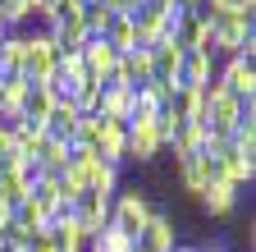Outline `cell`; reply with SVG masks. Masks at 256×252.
<instances>
[{"label": "cell", "instance_id": "obj_21", "mask_svg": "<svg viewBox=\"0 0 256 252\" xmlns=\"http://www.w3.org/2000/svg\"><path fill=\"white\" fill-rule=\"evenodd\" d=\"M28 165V156L14 147V138H10V124H0V170H23Z\"/></svg>", "mask_w": 256, "mask_h": 252}, {"label": "cell", "instance_id": "obj_9", "mask_svg": "<svg viewBox=\"0 0 256 252\" xmlns=\"http://www.w3.org/2000/svg\"><path fill=\"white\" fill-rule=\"evenodd\" d=\"M238 202H242V188H234V183H206L202 193H197V206H202V215H210V220H220V215H234L238 211Z\"/></svg>", "mask_w": 256, "mask_h": 252}, {"label": "cell", "instance_id": "obj_10", "mask_svg": "<svg viewBox=\"0 0 256 252\" xmlns=\"http://www.w3.org/2000/svg\"><path fill=\"white\" fill-rule=\"evenodd\" d=\"M215 65H220V60H215L210 51H183V55H178V83L202 92L206 83H215Z\"/></svg>", "mask_w": 256, "mask_h": 252}, {"label": "cell", "instance_id": "obj_12", "mask_svg": "<svg viewBox=\"0 0 256 252\" xmlns=\"http://www.w3.org/2000/svg\"><path fill=\"white\" fill-rule=\"evenodd\" d=\"M78 124H82V115H78L74 101H55V110L46 115V138L50 142H74Z\"/></svg>", "mask_w": 256, "mask_h": 252}, {"label": "cell", "instance_id": "obj_15", "mask_svg": "<svg viewBox=\"0 0 256 252\" xmlns=\"http://www.w3.org/2000/svg\"><path fill=\"white\" fill-rule=\"evenodd\" d=\"M50 110H55V97H50L42 83H28V92H23V101H18V115H14V119H37V124H46Z\"/></svg>", "mask_w": 256, "mask_h": 252}, {"label": "cell", "instance_id": "obj_19", "mask_svg": "<svg viewBox=\"0 0 256 252\" xmlns=\"http://www.w3.org/2000/svg\"><path fill=\"white\" fill-rule=\"evenodd\" d=\"M0 74H23V33H5V42H0Z\"/></svg>", "mask_w": 256, "mask_h": 252}, {"label": "cell", "instance_id": "obj_17", "mask_svg": "<svg viewBox=\"0 0 256 252\" xmlns=\"http://www.w3.org/2000/svg\"><path fill=\"white\" fill-rule=\"evenodd\" d=\"M101 37H106V42H110L119 55L138 46V33H133V19H128V14H114V19L106 23V33H101Z\"/></svg>", "mask_w": 256, "mask_h": 252}, {"label": "cell", "instance_id": "obj_24", "mask_svg": "<svg viewBox=\"0 0 256 252\" xmlns=\"http://www.w3.org/2000/svg\"><path fill=\"white\" fill-rule=\"evenodd\" d=\"M5 33H10V23H5V19H0V42H5Z\"/></svg>", "mask_w": 256, "mask_h": 252}, {"label": "cell", "instance_id": "obj_6", "mask_svg": "<svg viewBox=\"0 0 256 252\" xmlns=\"http://www.w3.org/2000/svg\"><path fill=\"white\" fill-rule=\"evenodd\" d=\"M160 156H165V142H160V133L146 124H128V142H124V165H156Z\"/></svg>", "mask_w": 256, "mask_h": 252}, {"label": "cell", "instance_id": "obj_23", "mask_svg": "<svg viewBox=\"0 0 256 252\" xmlns=\"http://www.w3.org/2000/svg\"><path fill=\"white\" fill-rule=\"evenodd\" d=\"M192 247H197V252H234L229 243H192Z\"/></svg>", "mask_w": 256, "mask_h": 252}, {"label": "cell", "instance_id": "obj_5", "mask_svg": "<svg viewBox=\"0 0 256 252\" xmlns=\"http://www.w3.org/2000/svg\"><path fill=\"white\" fill-rule=\"evenodd\" d=\"M183 238H178V220L165 211V206H156L151 211V220H146V225H142V234L133 238V247L138 252H174Z\"/></svg>", "mask_w": 256, "mask_h": 252}, {"label": "cell", "instance_id": "obj_13", "mask_svg": "<svg viewBox=\"0 0 256 252\" xmlns=\"http://www.w3.org/2000/svg\"><path fill=\"white\" fill-rule=\"evenodd\" d=\"M146 51H151V83H170V87H174V83H178V55H183V51H178L170 37L156 42V46H146Z\"/></svg>", "mask_w": 256, "mask_h": 252}, {"label": "cell", "instance_id": "obj_1", "mask_svg": "<svg viewBox=\"0 0 256 252\" xmlns=\"http://www.w3.org/2000/svg\"><path fill=\"white\" fill-rule=\"evenodd\" d=\"M151 211H156V202L138 183H119V193L110 197V229H119L124 238H138L142 225L151 220Z\"/></svg>", "mask_w": 256, "mask_h": 252}, {"label": "cell", "instance_id": "obj_18", "mask_svg": "<svg viewBox=\"0 0 256 252\" xmlns=\"http://www.w3.org/2000/svg\"><path fill=\"white\" fill-rule=\"evenodd\" d=\"M23 197H28V174L23 170H0V202L14 211Z\"/></svg>", "mask_w": 256, "mask_h": 252}, {"label": "cell", "instance_id": "obj_8", "mask_svg": "<svg viewBox=\"0 0 256 252\" xmlns=\"http://www.w3.org/2000/svg\"><path fill=\"white\" fill-rule=\"evenodd\" d=\"M124 142H128V119L96 115V156L110 165H124Z\"/></svg>", "mask_w": 256, "mask_h": 252}, {"label": "cell", "instance_id": "obj_20", "mask_svg": "<svg viewBox=\"0 0 256 252\" xmlns=\"http://www.w3.org/2000/svg\"><path fill=\"white\" fill-rule=\"evenodd\" d=\"M78 19H82V28H87V37H101L106 33V23L114 19L101 0H82V10H78Z\"/></svg>", "mask_w": 256, "mask_h": 252}, {"label": "cell", "instance_id": "obj_7", "mask_svg": "<svg viewBox=\"0 0 256 252\" xmlns=\"http://www.w3.org/2000/svg\"><path fill=\"white\" fill-rule=\"evenodd\" d=\"M69 211H74V220H78V229H82V238H92V234H101L106 225H110V197L106 193H78L74 202H69Z\"/></svg>", "mask_w": 256, "mask_h": 252}, {"label": "cell", "instance_id": "obj_25", "mask_svg": "<svg viewBox=\"0 0 256 252\" xmlns=\"http://www.w3.org/2000/svg\"><path fill=\"white\" fill-rule=\"evenodd\" d=\"M28 5H32V0H28Z\"/></svg>", "mask_w": 256, "mask_h": 252}, {"label": "cell", "instance_id": "obj_22", "mask_svg": "<svg viewBox=\"0 0 256 252\" xmlns=\"http://www.w3.org/2000/svg\"><path fill=\"white\" fill-rule=\"evenodd\" d=\"M101 5H106L110 14H133V10L142 5V0H101Z\"/></svg>", "mask_w": 256, "mask_h": 252}, {"label": "cell", "instance_id": "obj_2", "mask_svg": "<svg viewBox=\"0 0 256 252\" xmlns=\"http://www.w3.org/2000/svg\"><path fill=\"white\" fill-rule=\"evenodd\" d=\"M60 69V46L46 28H23V78L28 83H50Z\"/></svg>", "mask_w": 256, "mask_h": 252}, {"label": "cell", "instance_id": "obj_4", "mask_svg": "<svg viewBox=\"0 0 256 252\" xmlns=\"http://www.w3.org/2000/svg\"><path fill=\"white\" fill-rule=\"evenodd\" d=\"M133 19V33H138V46H156L170 37V23H174V10L160 5V0H142V5L128 14Z\"/></svg>", "mask_w": 256, "mask_h": 252}, {"label": "cell", "instance_id": "obj_16", "mask_svg": "<svg viewBox=\"0 0 256 252\" xmlns=\"http://www.w3.org/2000/svg\"><path fill=\"white\" fill-rule=\"evenodd\" d=\"M165 110L174 115V119H202V110H206V101H202V92L197 87H174L170 92V101H165Z\"/></svg>", "mask_w": 256, "mask_h": 252}, {"label": "cell", "instance_id": "obj_3", "mask_svg": "<svg viewBox=\"0 0 256 252\" xmlns=\"http://www.w3.org/2000/svg\"><path fill=\"white\" fill-rule=\"evenodd\" d=\"M215 83L220 92H229L238 101H256V55H234L215 65Z\"/></svg>", "mask_w": 256, "mask_h": 252}, {"label": "cell", "instance_id": "obj_14", "mask_svg": "<svg viewBox=\"0 0 256 252\" xmlns=\"http://www.w3.org/2000/svg\"><path fill=\"white\" fill-rule=\"evenodd\" d=\"M10 138H14V147L28 156V161H37V151L46 142V124H37V119H10Z\"/></svg>", "mask_w": 256, "mask_h": 252}, {"label": "cell", "instance_id": "obj_11", "mask_svg": "<svg viewBox=\"0 0 256 252\" xmlns=\"http://www.w3.org/2000/svg\"><path fill=\"white\" fill-rule=\"evenodd\" d=\"M114 60H119V51L106 42V37H87L82 42V65H87V74L92 78H110V69H114Z\"/></svg>", "mask_w": 256, "mask_h": 252}]
</instances>
